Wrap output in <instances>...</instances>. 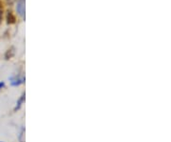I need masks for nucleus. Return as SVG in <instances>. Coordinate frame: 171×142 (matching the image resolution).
<instances>
[{"instance_id": "4", "label": "nucleus", "mask_w": 171, "mask_h": 142, "mask_svg": "<svg viewBox=\"0 0 171 142\" xmlns=\"http://www.w3.org/2000/svg\"><path fill=\"white\" fill-rule=\"evenodd\" d=\"M3 12V9H2V7L0 6V21H1V19H2V13Z\"/></svg>"}, {"instance_id": "1", "label": "nucleus", "mask_w": 171, "mask_h": 142, "mask_svg": "<svg viewBox=\"0 0 171 142\" xmlns=\"http://www.w3.org/2000/svg\"><path fill=\"white\" fill-rule=\"evenodd\" d=\"M16 11L21 17L25 18V0H18L16 5Z\"/></svg>"}, {"instance_id": "5", "label": "nucleus", "mask_w": 171, "mask_h": 142, "mask_svg": "<svg viewBox=\"0 0 171 142\" xmlns=\"http://www.w3.org/2000/svg\"><path fill=\"white\" fill-rule=\"evenodd\" d=\"M4 85H5V83H4V82H0V90H1V89L3 88Z\"/></svg>"}, {"instance_id": "2", "label": "nucleus", "mask_w": 171, "mask_h": 142, "mask_svg": "<svg viewBox=\"0 0 171 142\" xmlns=\"http://www.w3.org/2000/svg\"><path fill=\"white\" fill-rule=\"evenodd\" d=\"M25 82V77H17V76H12L11 77V84L12 86H19L22 83Z\"/></svg>"}, {"instance_id": "3", "label": "nucleus", "mask_w": 171, "mask_h": 142, "mask_svg": "<svg viewBox=\"0 0 171 142\" xmlns=\"http://www.w3.org/2000/svg\"><path fill=\"white\" fill-rule=\"evenodd\" d=\"M24 100H25V93H23L22 94V96L20 97V99L17 101V103H16V107H15V111H16V110H18V109H20V107L22 106V103L23 102H24Z\"/></svg>"}, {"instance_id": "6", "label": "nucleus", "mask_w": 171, "mask_h": 142, "mask_svg": "<svg viewBox=\"0 0 171 142\" xmlns=\"http://www.w3.org/2000/svg\"><path fill=\"white\" fill-rule=\"evenodd\" d=\"M0 142H1V141H0Z\"/></svg>"}]
</instances>
